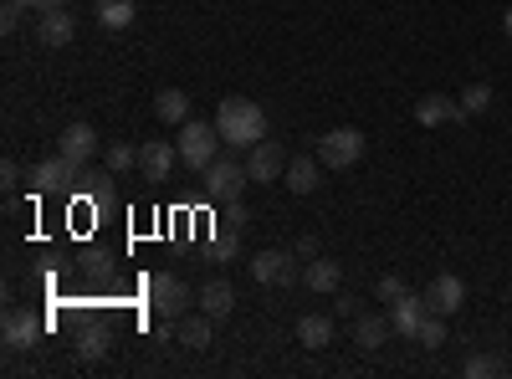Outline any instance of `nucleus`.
Listing matches in <instances>:
<instances>
[{
    "label": "nucleus",
    "instance_id": "f257e3e1",
    "mask_svg": "<svg viewBox=\"0 0 512 379\" xmlns=\"http://www.w3.org/2000/svg\"><path fill=\"white\" fill-rule=\"evenodd\" d=\"M216 129H221L226 149L246 154V149H256V144L267 139V113H262V103H251V98H221Z\"/></svg>",
    "mask_w": 512,
    "mask_h": 379
},
{
    "label": "nucleus",
    "instance_id": "f03ea898",
    "mask_svg": "<svg viewBox=\"0 0 512 379\" xmlns=\"http://www.w3.org/2000/svg\"><path fill=\"white\" fill-rule=\"evenodd\" d=\"M221 144H226V139H221V129H216V118H210V123H200V118H185L180 129H175V149H180V159L190 164L195 175H205L210 164L221 159Z\"/></svg>",
    "mask_w": 512,
    "mask_h": 379
},
{
    "label": "nucleus",
    "instance_id": "7ed1b4c3",
    "mask_svg": "<svg viewBox=\"0 0 512 379\" xmlns=\"http://www.w3.org/2000/svg\"><path fill=\"white\" fill-rule=\"evenodd\" d=\"M205 180V195L216 200V205H231V200H241V190L251 185V175H246V159H236V154H221L210 170L200 175Z\"/></svg>",
    "mask_w": 512,
    "mask_h": 379
},
{
    "label": "nucleus",
    "instance_id": "20e7f679",
    "mask_svg": "<svg viewBox=\"0 0 512 379\" xmlns=\"http://www.w3.org/2000/svg\"><path fill=\"white\" fill-rule=\"evenodd\" d=\"M190 303H195V292H190L185 277H175V272H154L149 277V308L159 318H185Z\"/></svg>",
    "mask_w": 512,
    "mask_h": 379
},
{
    "label": "nucleus",
    "instance_id": "39448f33",
    "mask_svg": "<svg viewBox=\"0 0 512 379\" xmlns=\"http://www.w3.org/2000/svg\"><path fill=\"white\" fill-rule=\"evenodd\" d=\"M318 159H323V170H354V164L364 159V134L359 129H328V134H318Z\"/></svg>",
    "mask_w": 512,
    "mask_h": 379
},
{
    "label": "nucleus",
    "instance_id": "423d86ee",
    "mask_svg": "<svg viewBox=\"0 0 512 379\" xmlns=\"http://www.w3.org/2000/svg\"><path fill=\"white\" fill-rule=\"evenodd\" d=\"M246 175L251 185H277L287 175V149L277 139H262L256 149H246Z\"/></svg>",
    "mask_w": 512,
    "mask_h": 379
},
{
    "label": "nucleus",
    "instance_id": "0eeeda50",
    "mask_svg": "<svg viewBox=\"0 0 512 379\" xmlns=\"http://www.w3.org/2000/svg\"><path fill=\"white\" fill-rule=\"evenodd\" d=\"M0 339H6L11 354H26L41 344V318L31 308H6V323H0Z\"/></svg>",
    "mask_w": 512,
    "mask_h": 379
},
{
    "label": "nucleus",
    "instance_id": "6e6552de",
    "mask_svg": "<svg viewBox=\"0 0 512 379\" xmlns=\"http://www.w3.org/2000/svg\"><path fill=\"white\" fill-rule=\"evenodd\" d=\"M26 185L31 195H57V190H72V159L57 154V159H41L26 170Z\"/></svg>",
    "mask_w": 512,
    "mask_h": 379
},
{
    "label": "nucleus",
    "instance_id": "1a4fd4ad",
    "mask_svg": "<svg viewBox=\"0 0 512 379\" xmlns=\"http://www.w3.org/2000/svg\"><path fill=\"white\" fill-rule=\"evenodd\" d=\"M251 277L262 287H292L303 272H297V262L287 257V251H256V257H251Z\"/></svg>",
    "mask_w": 512,
    "mask_h": 379
},
{
    "label": "nucleus",
    "instance_id": "9d476101",
    "mask_svg": "<svg viewBox=\"0 0 512 379\" xmlns=\"http://www.w3.org/2000/svg\"><path fill=\"white\" fill-rule=\"evenodd\" d=\"M425 303H431V313H461V303H466V282L456 277V272H436L431 277V287H425Z\"/></svg>",
    "mask_w": 512,
    "mask_h": 379
},
{
    "label": "nucleus",
    "instance_id": "9b49d317",
    "mask_svg": "<svg viewBox=\"0 0 512 379\" xmlns=\"http://www.w3.org/2000/svg\"><path fill=\"white\" fill-rule=\"evenodd\" d=\"M98 129L93 123H67L62 129V139H57V154H67L72 164H93V154H98Z\"/></svg>",
    "mask_w": 512,
    "mask_h": 379
},
{
    "label": "nucleus",
    "instance_id": "f8f14e48",
    "mask_svg": "<svg viewBox=\"0 0 512 379\" xmlns=\"http://www.w3.org/2000/svg\"><path fill=\"white\" fill-rule=\"evenodd\" d=\"M72 36H77V16H72L67 6L36 11V41H41V47H67Z\"/></svg>",
    "mask_w": 512,
    "mask_h": 379
},
{
    "label": "nucleus",
    "instance_id": "ddd939ff",
    "mask_svg": "<svg viewBox=\"0 0 512 379\" xmlns=\"http://www.w3.org/2000/svg\"><path fill=\"white\" fill-rule=\"evenodd\" d=\"M425 313H431V303H425V292H420V298H415V292H400V298L390 303V323H395L400 339H415L420 323H425Z\"/></svg>",
    "mask_w": 512,
    "mask_h": 379
},
{
    "label": "nucleus",
    "instance_id": "4468645a",
    "mask_svg": "<svg viewBox=\"0 0 512 379\" xmlns=\"http://www.w3.org/2000/svg\"><path fill=\"white\" fill-rule=\"evenodd\" d=\"M390 333H395L390 313H359V318H354V344H359L364 354L384 349V344H390Z\"/></svg>",
    "mask_w": 512,
    "mask_h": 379
},
{
    "label": "nucleus",
    "instance_id": "2eb2a0df",
    "mask_svg": "<svg viewBox=\"0 0 512 379\" xmlns=\"http://www.w3.org/2000/svg\"><path fill=\"white\" fill-rule=\"evenodd\" d=\"M175 159H180V149L169 144V139H149V144L139 149V170H144V180H169Z\"/></svg>",
    "mask_w": 512,
    "mask_h": 379
},
{
    "label": "nucleus",
    "instance_id": "dca6fc26",
    "mask_svg": "<svg viewBox=\"0 0 512 379\" xmlns=\"http://www.w3.org/2000/svg\"><path fill=\"white\" fill-rule=\"evenodd\" d=\"M415 118L425 123V129H441V123H466L461 103H456V98H441V93H425V98L415 103Z\"/></svg>",
    "mask_w": 512,
    "mask_h": 379
},
{
    "label": "nucleus",
    "instance_id": "f3484780",
    "mask_svg": "<svg viewBox=\"0 0 512 379\" xmlns=\"http://www.w3.org/2000/svg\"><path fill=\"white\" fill-rule=\"evenodd\" d=\"M195 308H205L216 323H221V318H231V308H236V287H231V282H221V277H210V282L195 292Z\"/></svg>",
    "mask_w": 512,
    "mask_h": 379
},
{
    "label": "nucleus",
    "instance_id": "a211bd4d",
    "mask_svg": "<svg viewBox=\"0 0 512 379\" xmlns=\"http://www.w3.org/2000/svg\"><path fill=\"white\" fill-rule=\"evenodd\" d=\"M180 344H185V349H195V354H200V349H210V344H216V318H210L205 308L185 313V318H180Z\"/></svg>",
    "mask_w": 512,
    "mask_h": 379
},
{
    "label": "nucleus",
    "instance_id": "6ab92c4d",
    "mask_svg": "<svg viewBox=\"0 0 512 379\" xmlns=\"http://www.w3.org/2000/svg\"><path fill=\"white\" fill-rule=\"evenodd\" d=\"M303 282H308L313 292H323V298H328V292L344 287V267H338L333 257H308V262H303Z\"/></svg>",
    "mask_w": 512,
    "mask_h": 379
},
{
    "label": "nucleus",
    "instance_id": "aec40b11",
    "mask_svg": "<svg viewBox=\"0 0 512 379\" xmlns=\"http://www.w3.org/2000/svg\"><path fill=\"white\" fill-rule=\"evenodd\" d=\"M318 164H323V159H313V154L287 159V175H282V180H287V190H292V195H313V190L323 185V180H318Z\"/></svg>",
    "mask_w": 512,
    "mask_h": 379
},
{
    "label": "nucleus",
    "instance_id": "412c9836",
    "mask_svg": "<svg viewBox=\"0 0 512 379\" xmlns=\"http://www.w3.org/2000/svg\"><path fill=\"white\" fill-rule=\"evenodd\" d=\"M297 344H303V349H328L333 344V318L328 313H303V318H297Z\"/></svg>",
    "mask_w": 512,
    "mask_h": 379
},
{
    "label": "nucleus",
    "instance_id": "4be33fe9",
    "mask_svg": "<svg viewBox=\"0 0 512 379\" xmlns=\"http://www.w3.org/2000/svg\"><path fill=\"white\" fill-rule=\"evenodd\" d=\"M154 118H159V123H175V129H180V123L190 118V98H185L180 88H159V93H154Z\"/></svg>",
    "mask_w": 512,
    "mask_h": 379
},
{
    "label": "nucleus",
    "instance_id": "5701e85b",
    "mask_svg": "<svg viewBox=\"0 0 512 379\" xmlns=\"http://www.w3.org/2000/svg\"><path fill=\"white\" fill-rule=\"evenodd\" d=\"M134 16H139L134 0H98V26L103 31H128V26H134Z\"/></svg>",
    "mask_w": 512,
    "mask_h": 379
},
{
    "label": "nucleus",
    "instance_id": "b1692460",
    "mask_svg": "<svg viewBox=\"0 0 512 379\" xmlns=\"http://www.w3.org/2000/svg\"><path fill=\"white\" fill-rule=\"evenodd\" d=\"M108 344H113L108 323H82V328H77V354H82V359H103Z\"/></svg>",
    "mask_w": 512,
    "mask_h": 379
},
{
    "label": "nucleus",
    "instance_id": "393cba45",
    "mask_svg": "<svg viewBox=\"0 0 512 379\" xmlns=\"http://www.w3.org/2000/svg\"><path fill=\"white\" fill-rule=\"evenodd\" d=\"M103 164H108V175H123V170H134V164H139V149L123 144V139H113V144L103 149Z\"/></svg>",
    "mask_w": 512,
    "mask_h": 379
},
{
    "label": "nucleus",
    "instance_id": "a878e982",
    "mask_svg": "<svg viewBox=\"0 0 512 379\" xmlns=\"http://www.w3.org/2000/svg\"><path fill=\"white\" fill-rule=\"evenodd\" d=\"M415 344H420V349H441V344H446V313H425Z\"/></svg>",
    "mask_w": 512,
    "mask_h": 379
},
{
    "label": "nucleus",
    "instance_id": "bb28decb",
    "mask_svg": "<svg viewBox=\"0 0 512 379\" xmlns=\"http://www.w3.org/2000/svg\"><path fill=\"white\" fill-rule=\"evenodd\" d=\"M456 103H461V113H466V118H477V113H487V108H492V88H487V82H472V88H466Z\"/></svg>",
    "mask_w": 512,
    "mask_h": 379
},
{
    "label": "nucleus",
    "instance_id": "cd10ccee",
    "mask_svg": "<svg viewBox=\"0 0 512 379\" xmlns=\"http://www.w3.org/2000/svg\"><path fill=\"white\" fill-rule=\"evenodd\" d=\"M507 364L497 359V354H472V359H466V374H472V379H497Z\"/></svg>",
    "mask_w": 512,
    "mask_h": 379
},
{
    "label": "nucleus",
    "instance_id": "c85d7f7f",
    "mask_svg": "<svg viewBox=\"0 0 512 379\" xmlns=\"http://www.w3.org/2000/svg\"><path fill=\"white\" fill-rule=\"evenodd\" d=\"M400 292H410V287H405V282H400V277H395V272H384V277H379V282H374V298H379V303H384V308H390V303H395V298H400Z\"/></svg>",
    "mask_w": 512,
    "mask_h": 379
},
{
    "label": "nucleus",
    "instance_id": "c756f323",
    "mask_svg": "<svg viewBox=\"0 0 512 379\" xmlns=\"http://www.w3.org/2000/svg\"><path fill=\"white\" fill-rule=\"evenodd\" d=\"M246 221H251V210H246L241 200H231V205H226V216H221V231H236V236H241Z\"/></svg>",
    "mask_w": 512,
    "mask_h": 379
},
{
    "label": "nucleus",
    "instance_id": "7c9ffc66",
    "mask_svg": "<svg viewBox=\"0 0 512 379\" xmlns=\"http://www.w3.org/2000/svg\"><path fill=\"white\" fill-rule=\"evenodd\" d=\"M26 11L31 6H21V0H6V6H0V31H16L26 21Z\"/></svg>",
    "mask_w": 512,
    "mask_h": 379
},
{
    "label": "nucleus",
    "instance_id": "2f4dec72",
    "mask_svg": "<svg viewBox=\"0 0 512 379\" xmlns=\"http://www.w3.org/2000/svg\"><path fill=\"white\" fill-rule=\"evenodd\" d=\"M236 251H241V236H236V231H221V236H216V246H210V257L226 262V257H236Z\"/></svg>",
    "mask_w": 512,
    "mask_h": 379
},
{
    "label": "nucleus",
    "instance_id": "473e14b6",
    "mask_svg": "<svg viewBox=\"0 0 512 379\" xmlns=\"http://www.w3.org/2000/svg\"><path fill=\"white\" fill-rule=\"evenodd\" d=\"M21 180H26V175H21V164H16V159H6V164H0V185H6V190H16Z\"/></svg>",
    "mask_w": 512,
    "mask_h": 379
},
{
    "label": "nucleus",
    "instance_id": "72a5a7b5",
    "mask_svg": "<svg viewBox=\"0 0 512 379\" xmlns=\"http://www.w3.org/2000/svg\"><path fill=\"white\" fill-rule=\"evenodd\" d=\"M333 313H338V318H359V298H338Z\"/></svg>",
    "mask_w": 512,
    "mask_h": 379
},
{
    "label": "nucleus",
    "instance_id": "f704fd0d",
    "mask_svg": "<svg viewBox=\"0 0 512 379\" xmlns=\"http://www.w3.org/2000/svg\"><path fill=\"white\" fill-rule=\"evenodd\" d=\"M297 257H318V241L313 236H297Z\"/></svg>",
    "mask_w": 512,
    "mask_h": 379
},
{
    "label": "nucleus",
    "instance_id": "c9c22d12",
    "mask_svg": "<svg viewBox=\"0 0 512 379\" xmlns=\"http://www.w3.org/2000/svg\"><path fill=\"white\" fill-rule=\"evenodd\" d=\"M57 6H67V0H36L31 11H57Z\"/></svg>",
    "mask_w": 512,
    "mask_h": 379
},
{
    "label": "nucleus",
    "instance_id": "e433bc0d",
    "mask_svg": "<svg viewBox=\"0 0 512 379\" xmlns=\"http://www.w3.org/2000/svg\"><path fill=\"white\" fill-rule=\"evenodd\" d=\"M502 31H507V41H512V11H507V16H502Z\"/></svg>",
    "mask_w": 512,
    "mask_h": 379
},
{
    "label": "nucleus",
    "instance_id": "4c0bfd02",
    "mask_svg": "<svg viewBox=\"0 0 512 379\" xmlns=\"http://www.w3.org/2000/svg\"><path fill=\"white\" fill-rule=\"evenodd\" d=\"M21 6H36V0H21Z\"/></svg>",
    "mask_w": 512,
    "mask_h": 379
}]
</instances>
